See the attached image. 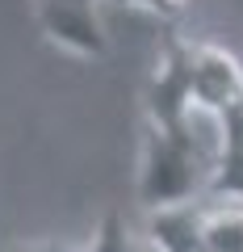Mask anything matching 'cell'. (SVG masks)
Here are the masks:
<instances>
[{
	"mask_svg": "<svg viewBox=\"0 0 243 252\" xmlns=\"http://www.w3.org/2000/svg\"><path fill=\"white\" fill-rule=\"evenodd\" d=\"M113 4H130V9H147V13H155V17L172 21V17H180V13H185V4H189V0H113Z\"/></svg>",
	"mask_w": 243,
	"mask_h": 252,
	"instance_id": "cell-4",
	"label": "cell"
},
{
	"mask_svg": "<svg viewBox=\"0 0 243 252\" xmlns=\"http://www.w3.org/2000/svg\"><path fill=\"white\" fill-rule=\"evenodd\" d=\"M9 252H80V248H67V244H13Z\"/></svg>",
	"mask_w": 243,
	"mask_h": 252,
	"instance_id": "cell-5",
	"label": "cell"
},
{
	"mask_svg": "<svg viewBox=\"0 0 243 252\" xmlns=\"http://www.w3.org/2000/svg\"><path fill=\"white\" fill-rule=\"evenodd\" d=\"M222 152V122L197 114L176 130L143 126V160H138V202L147 215L193 206L210 193V181Z\"/></svg>",
	"mask_w": 243,
	"mask_h": 252,
	"instance_id": "cell-2",
	"label": "cell"
},
{
	"mask_svg": "<svg viewBox=\"0 0 243 252\" xmlns=\"http://www.w3.org/2000/svg\"><path fill=\"white\" fill-rule=\"evenodd\" d=\"M138 252H160V248H155L151 240H143V248H138Z\"/></svg>",
	"mask_w": 243,
	"mask_h": 252,
	"instance_id": "cell-6",
	"label": "cell"
},
{
	"mask_svg": "<svg viewBox=\"0 0 243 252\" xmlns=\"http://www.w3.org/2000/svg\"><path fill=\"white\" fill-rule=\"evenodd\" d=\"M243 101V67L235 55H226L214 42H197V38L163 34L160 63L147 84V126H185L193 114H214L222 118L231 105Z\"/></svg>",
	"mask_w": 243,
	"mask_h": 252,
	"instance_id": "cell-1",
	"label": "cell"
},
{
	"mask_svg": "<svg viewBox=\"0 0 243 252\" xmlns=\"http://www.w3.org/2000/svg\"><path fill=\"white\" fill-rule=\"evenodd\" d=\"M218 122H222V152H218V168H214L206 198L243 202V101L231 105Z\"/></svg>",
	"mask_w": 243,
	"mask_h": 252,
	"instance_id": "cell-3",
	"label": "cell"
}]
</instances>
